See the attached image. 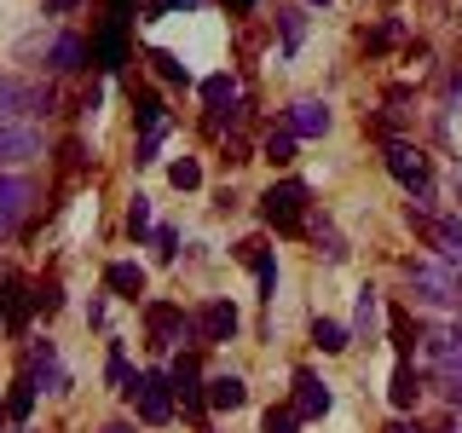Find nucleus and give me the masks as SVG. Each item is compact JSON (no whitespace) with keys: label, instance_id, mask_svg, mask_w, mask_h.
Returning <instances> with one entry per match:
<instances>
[{"label":"nucleus","instance_id":"nucleus-1","mask_svg":"<svg viewBox=\"0 0 462 433\" xmlns=\"http://www.w3.org/2000/svg\"><path fill=\"white\" fill-rule=\"evenodd\" d=\"M144 324H151V346H202L197 312L173 307V300H151V307H144Z\"/></svg>","mask_w":462,"mask_h":433},{"label":"nucleus","instance_id":"nucleus-2","mask_svg":"<svg viewBox=\"0 0 462 433\" xmlns=\"http://www.w3.org/2000/svg\"><path fill=\"white\" fill-rule=\"evenodd\" d=\"M382 162L387 173L411 191V202H433V168H428V156L416 151V144H404V139H387V151H382Z\"/></svg>","mask_w":462,"mask_h":433},{"label":"nucleus","instance_id":"nucleus-3","mask_svg":"<svg viewBox=\"0 0 462 433\" xmlns=\"http://www.w3.org/2000/svg\"><path fill=\"white\" fill-rule=\"evenodd\" d=\"M134 410H139V422H151V428H162V422H173V375L168 370H139V382H134Z\"/></svg>","mask_w":462,"mask_h":433},{"label":"nucleus","instance_id":"nucleus-4","mask_svg":"<svg viewBox=\"0 0 462 433\" xmlns=\"http://www.w3.org/2000/svg\"><path fill=\"white\" fill-rule=\"evenodd\" d=\"M58 110V93L41 81H23V76H0V122L12 115H52Z\"/></svg>","mask_w":462,"mask_h":433},{"label":"nucleus","instance_id":"nucleus-5","mask_svg":"<svg viewBox=\"0 0 462 433\" xmlns=\"http://www.w3.org/2000/svg\"><path fill=\"white\" fill-rule=\"evenodd\" d=\"M260 220L278 231H300L307 226V185L300 180H278L266 197H260Z\"/></svg>","mask_w":462,"mask_h":433},{"label":"nucleus","instance_id":"nucleus-6","mask_svg":"<svg viewBox=\"0 0 462 433\" xmlns=\"http://www.w3.org/2000/svg\"><path fill=\"white\" fill-rule=\"evenodd\" d=\"M411 289L422 307H457L462 289H457V266H428V260H411Z\"/></svg>","mask_w":462,"mask_h":433},{"label":"nucleus","instance_id":"nucleus-7","mask_svg":"<svg viewBox=\"0 0 462 433\" xmlns=\"http://www.w3.org/2000/svg\"><path fill=\"white\" fill-rule=\"evenodd\" d=\"M41 151H47V139H41L35 127H23V122H0V173L35 162Z\"/></svg>","mask_w":462,"mask_h":433},{"label":"nucleus","instance_id":"nucleus-8","mask_svg":"<svg viewBox=\"0 0 462 433\" xmlns=\"http://www.w3.org/2000/svg\"><path fill=\"white\" fill-rule=\"evenodd\" d=\"M173 393L185 399V416H202L208 410V382H202V364H197V353H185V358H173Z\"/></svg>","mask_w":462,"mask_h":433},{"label":"nucleus","instance_id":"nucleus-9","mask_svg":"<svg viewBox=\"0 0 462 433\" xmlns=\"http://www.w3.org/2000/svg\"><path fill=\"white\" fill-rule=\"evenodd\" d=\"M23 375L41 387V393H64V387H69V375H64V364H58V346L52 341H35V346H29Z\"/></svg>","mask_w":462,"mask_h":433},{"label":"nucleus","instance_id":"nucleus-10","mask_svg":"<svg viewBox=\"0 0 462 433\" xmlns=\"http://www.w3.org/2000/svg\"><path fill=\"white\" fill-rule=\"evenodd\" d=\"M329 105H318V98H295V105L283 110V134H295V139H324L329 134Z\"/></svg>","mask_w":462,"mask_h":433},{"label":"nucleus","instance_id":"nucleus-11","mask_svg":"<svg viewBox=\"0 0 462 433\" xmlns=\"http://www.w3.org/2000/svg\"><path fill=\"white\" fill-rule=\"evenodd\" d=\"M329 404H336V393H329L312 370H295V404H289V410H295L300 422H318V416H329Z\"/></svg>","mask_w":462,"mask_h":433},{"label":"nucleus","instance_id":"nucleus-12","mask_svg":"<svg viewBox=\"0 0 462 433\" xmlns=\"http://www.w3.org/2000/svg\"><path fill=\"white\" fill-rule=\"evenodd\" d=\"M197 324H202V346L237 341V307H231V300H208V307L197 312Z\"/></svg>","mask_w":462,"mask_h":433},{"label":"nucleus","instance_id":"nucleus-13","mask_svg":"<svg viewBox=\"0 0 462 433\" xmlns=\"http://www.w3.org/2000/svg\"><path fill=\"white\" fill-rule=\"evenodd\" d=\"M47 58H52V69H58V76H81V69L93 64V47H87L81 35H52Z\"/></svg>","mask_w":462,"mask_h":433},{"label":"nucleus","instance_id":"nucleus-14","mask_svg":"<svg viewBox=\"0 0 462 433\" xmlns=\"http://www.w3.org/2000/svg\"><path fill=\"white\" fill-rule=\"evenodd\" d=\"M29 307H35V295L23 289V278H6V283H0V318H6V329H12V336H23Z\"/></svg>","mask_w":462,"mask_h":433},{"label":"nucleus","instance_id":"nucleus-15","mask_svg":"<svg viewBox=\"0 0 462 433\" xmlns=\"http://www.w3.org/2000/svg\"><path fill=\"white\" fill-rule=\"evenodd\" d=\"M93 58H98V69H122L127 64V23H105V29H98V35H93Z\"/></svg>","mask_w":462,"mask_h":433},{"label":"nucleus","instance_id":"nucleus-16","mask_svg":"<svg viewBox=\"0 0 462 433\" xmlns=\"http://www.w3.org/2000/svg\"><path fill=\"white\" fill-rule=\"evenodd\" d=\"M243 404H249V382H243V375H214L208 382V410H243Z\"/></svg>","mask_w":462,"mask_h":433},{"label":"nucleus","instance_id":"nucleus-17","mask_svg":"<svg viewBox=\"0 0 462 433\" xmlns=\"http://www.w3.org/2000/svg\"><path fill=\"white\" fill-rule=\"evenodd\" d=\"M105 283H110V295H122V300H139L144 295V272L134 266V260H116V266H105Z\"/></svg>","mask_w":462,"mask_h":433},{"label":"nucleus","instance_id":"nucleus-18","mask_svg":"<svg viewBox=\"0 0 462 433\" xmlns=\"http://www.w3.org/2000/svg\"><path fill=\"white\" fill-rule=\"evenodd\" d=\"M29 180H18V173H0V214H6V220H18V214L29 208Z\"/></svg>","mask_w":462,"mask_h":433},{"label":"nucleus","instance_id":"nucleus-19","mask_svg":"<svg viewBox=\"0 0 462 433\" xmlns=\"http://www.w3.org/2000/svg\"><path fill=\"white\" fill-rule=\"evenodd\" d=\"M312 346H318V353H346V346H353V329L336 324V318H318V324H312Z\"/></svg>","mask_w":462,"mask_h":433},{"label":"nucleus","instance_id":"nucleus-20","mask_svg":"<svg viewBox=\"0 0 462 433\" xmlns=\"http://www.w3.org/2000/svg\"><path fill=\"white\" fill-rule=\"evenodd\" d=\"M387 393H393V404H399V410H411V404H416V393H422V375L411 370V358H399V370H393V387H387Z\"/></svg>","mask_w":462,"mask_h":433},{"label":"nucleus","instance_id":"nucleus-21","mask_svg":"<svg viewBox=\"0 0 462 433\" xmlns=\"http://www.w3.org/2000/svg\"><path fill=\"white\" fill-rule=\"evenodd\" d=\"M387 336H393V353H399V358H411V346H416V324H411V312H404V307L387 312Z\"/></svg>","mask_w":462,"mask_h":433},{"label":"nucleus","instance_id":"nucleus-22","mask_svg":"<svg viewBox=\"0 0 462 433\" xmlns=\"http://www.w3.org/2000/svg\"><path fill=\"white\" fill-rule=\"evenodd\" d=\"M105 382H110V387H122V393H134V382H139V375L127 370V346H122V341H110V364H105Z\"/></svg>","mask_w":462,"mask_h":433},{"label":"nucleus","instance_id":"nucleus-23","mask_svg":"<svg viewBox=\"0 0 462 433\" xmlns=\"http://www.w3.org/2000/svg\"><path fill=\"white\" fill-rule=\"evenodd\" d=\"M278 35H283V52H295L300 35H307V12H300V6H278Z\"/></svg>","mask_w":462,"mask_h":433},{"label":"nucleus","instance_id":"nucleus-24","mask_svg":"<svg viewBox=\"0 0 462 433\" xmlns=\"http://www.w3.org/2000/svg\"><path fill=\"white\" fill-rule=\"evenodd\" d=\"M151 64H156V76H162L168 87H191V69H185L168 47H151Z\"/></svg>","mask_w":462,"mask_h":433},{"label":"nucleus","instance_id":"nucleus-25","mask_svg":"<svg viewBox=\"0 0 462 433\" xmlns=\"http://www.w3.org/2000/svg\"><path fill=\"white\" fill-rule=\"evenodd\" d=\"M312 243H318V254H324V260H346V254H353V249L341 243V231L329 226V220H312Z\"/></svg>","mask_w":462,"mask_h":433},{"label":"nucleus","instance_id":"nucleus-26","mask_svg":"<svg viewBox=\"0 0 462 433\" xmlns=\"http://www.w3.org/2000/svg\"><path fill=\"white\" fill-rule=\"evenodd\" d=\"M375 318H382V295H375V289L365 283V289H358V312H353V329H358V336H370V329H375Z\"/></svg>","mask_w":462,"mask_h":433},{"label":"nucleus","instance_id":"nucleus-27","mask_svg":"<svg viewBox=\"0 0 462 433\" xmlns=\"http://www.w3.org/2000/svg\"><path fill=\"white\" fill-rule=\"evenodd\" d=\"M139 134H168V110H162V98H156V93L139 98Z\"/></svg>","mask_w":462,"mask_h":433},{"label":"nucleus","instance_id":"nucleus-28","mask_svg":"<svg viewBox=\"0 0 462 433\" xmlns=\"http://www.w3.org/2000/svg\"><path fill=\"white\" fill-rule=\"evenodd\" d=\"M202 98H208V110L237 105V81H231V76H208V81H202Z\"/></svg>","mask_w":462,"mask_h":433},{"label":"nucleus","instance_id":"nucleus-29","mask_svg":"<svg viewBox=\"0 0 462 433\" xmlns=\"http://www.w3.org/2000/svg\"><path fill=\"white\" fill-rule=\"evenodd\" d=\"M35 399H41V387L29 382V375H18V382H12V399H6V410H12V416H18V422H23V416L35 410Z\"/></svg>","mask_w":462,"mask_h":433},{"label":"nucleus","instance_id":"nucleus-30","mask_svg":"<svg viewBox=\"0 0 462 433\" xmlns=\"http://www.w3.org/2000/svg\"><path fill=\"white\" fill-rule=\"evenodd\" d=\"M295 144H300V139H295V134H283V127H278V134L266 139V151H260V156H266L272 168H289V162H295Z\"/></svg>","mask_w":462,"mask_h":433},{"label":"nucleus","instance_id":"nucleus-31","mask_svg":"<svg viewBox=\"0 0 462 433\" xmlns=\"http://www.w3.org/2000/svg\"><path fill=\"white\" fill-rule=\"evenodd\" d=\"M168 180H173V191H197V185H202V168L191 162V156H180V162H168Z\"/></svg>","mask_w":462,"mask_h":433},{"label":"nucleus","instance_id":"nucleus-32","mask_svg":"<svg viewBox=\"0 0 462 433\" xmlns=\"http://www.w3.org/2000/svg\"><path fill=\"white\" fill-rule=\"evenodd\" d=\"M127 237H151V197H134V208H127Z\"/></svg>","mask_w":462,"mask_h":433},{"label":"nucleus","instance_id":"nucleus-33","mask_svg":"<svg viewBox=\"0 0 462 433\" xmlns=\"http://www.w3.org/2000/svg\"><path fill=\"white\" fill-rule=\"evenodd\" d=\"M266 433H300V416L289 410V404L283 410H266Z\"/></svg>","mask_w":462,"mask_h":433},{"label":"nucleus","instance_id":"nucleus-34","mask_svg":"<svg viewBox=\"0 0 462 433\" xmlns=\"http://www.w3.org/2000/svg\"><path fill=\"white\" fill-rule=\"evenodd\" d=\"M58 307H64V289H58V283H41L35 289V312H58Z\"/></svg>","mask_w":462,"mask_h":433},{"label":"nucleus","instance_id":"nucleus-35","mask_svg":"<svg viewBox=\"0 0 462 433\" xmlns=\"http://www.w3.org/2000/svg\"><path fill=\"white\" fill-rule=\"evenodd\" d=\"M173 6H202V0H144V18H162Z\"/></svg>","mask_w":462,"mask_h":433},{"label":"nucleus","instance_id":"nucleus-36","mask_svg":"<svg viewBox=\"0 0 462 433\" xmlns=\"http://www.w3.org/2000/svg\"><path fill=\"white\" fill-rule=\"evenodd\" d=\"M156 249H162V260H173V254H180V231L162 226V231H156Z\"/></svg>","mask_w":462,"mask_h":433},{"label":"nucleus","instance_id":"nucleus-37","mask_svg":"<svg viewBox=\"0 0 462 433\" xmlns=\"http://www.w3.org/2000/svg\"><path fill=\"white\" fill-rule=\"evenodd\" d=\"M439 393H445V399H451L457 410H462V375H445V387H439Z\"/></svg>","mask_w":462,"mask_h":433},{"label":"nucleus","instance_id":"nucleus-38","mask_svg":"<svg viewBox=\"0 0 462 433\" xmlns=\"http://www.w3.org/2000/svg\"><path fill=\"white\" fill-rule=\"evenodd\" d=\"M110 18L116 23H134V0H110Z\"/></svg>","mask_w":462,"mask_h":433},{"label":"nucleus","instance_id":"nucleus-39","mask_svg":"<svg viewBox=\"0 0 462 433\" xmlns=\"http://www.w3.org/2000/svg\"><path fill=\"white\" fill-rule=\"evenodd\" d=\"M226 6H231V18H243V12H254L260 0H226Z\"/></svg>","mask_w":462,"mask_h":433},{"label":"nucleus","instance_id":"nucleus-40","mask_svg":"<svg viewBox=\"0 0 462 433\" xmlns=\"http://www.w3.org/2000/svg\"><path fill=\"white\" fill-rule=\"evenodd\" d=\"M382 433H422V428H416V422H404V416H399V422H387Z\"/></svg>","mask_w":462,"mask_h":433},{"label":"nucleus","instance_id":"nucleus-41","mask_svg":"<svg viewBox=\"0 0 462 433\" xmlns=\"http://www.w3.org/2000/svg\"><path fill=\"white\" fill-rule=\"evenodd\" d=\"M81 0H47V12H76Z\"/></svg>","mask_w":462,"mask_h":433},{"label":"nucleus","instance_id":"nucleus-42","mask_svg":"<svg viewBox=\"0 0 462 433\" xmlns=\"http://www.w3.org/2000/svg\"><path fill=\"white\" fill-rule=\"evenodd\" d=\"M98 433H134V428H127V422H110V428H98Z\"/></svg>","mask_w":462,"mask_h":433},{"label":"nucleus","instance_id":"nucleus-43","mask_svg":"<svg viewBox=\"0 0 462 433\" xmlns=\"http://www.w3.org/2000/svg\"><path fill=\"white\" fill-rule=\"evenodd\" d=\"M451 336H457V341H462V312H457V324H451Z\"/></svg>","mask_w":462,"mask_h":433},{"label":"nucleus","instance_id":"nucleus-44","mask_svg":"<svg viewBox=\"0 0 462 433\" xmlns=\"http://www.w3.org/2000/svg\"><path fill=\"white\" fill-rule=\"evenodd\" d=\"M6 226H12V220H6V214H0V237H6Z\"/></svg>","mask_w":462,"mask_h":433},{"label":"nucleus","instance_id":"nucleus-45","mask_svg":"<svg viewBox=\"0 0 462 433\" xmlns=\"http://www.w3.org/2000/svg\"><path fill=\"white\" fill-rule=\"evenodd\" d=\"M457 202H462V180H457Z\"/></svg>","mask_w":462,"mask_h":433},{"label":"nucleus","instance_id":"nucleus-46","mask_svg":"<svg viewBox=\"0 0 462 433\" xmlns=\"http://www.w3.org/2000/svg\"><path fill=\"white\" fill-rule=\"evenodd\" d=\"M457 289H462V266H457Z\"/></svg>","mask_w":462,"mask_h":433},{"label":"nucleus","instance_id":"nucleus-47","mask_svg":"<svg viewBox=\"0 0 462 433\" xmlns=\"http://www.w3.org/2000/svg\"><path fill=\"white\" fill-rule=\"evenodd\" d=\"M312 6H329V0H312Z\"/></svg>","mask_w":462,"mask_h":433},{"label":"nucleus","instance_id":"nucleus-48","mask_svg":"<svg viewBox=\"0 0 462 433\" xmlns=\"http://www.w3.org/2000/svg\"><path fill=\"white\" fill-rule=\"evenodd\" d=\"M445 433H457V428H445Z\"/></svg>","mask_w":462,"mask_h":433}]
</instances>
